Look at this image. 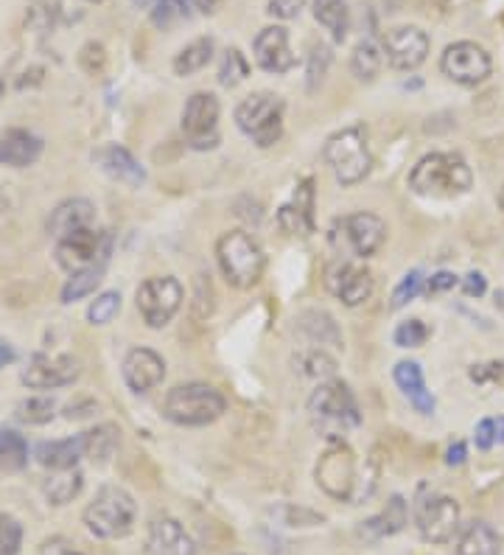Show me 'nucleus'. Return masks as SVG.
Wrapping results in <instances>:
<instances>
[{
  "label": "nucleus",
  "mask_w": 504,
  "mask_h": 555,
  "mask_svg": "<svg viewBox=\"0 0 504 555\" xmlns=\"http://www.w3.org/2000/svg\"><path fill=\"white\" fill-rule=\"evenodd\" d=\"M474 185V175L457 152H431L421 157L410 175V189L421 197H460Z\"/></svg>",
  "instance_id": "nucleus-1"
},
{
  "label": "nucleus",
  "mask_w": 504,
  "mask_h": 555,
  "mask_svg": "<svg viewBox=\"0 0 504 555\" xmlns=\"http://www.w3.org/2000/svg\"><path fill=\"white\" fill-rule=\"evenodd\" d=\"M309 418L331 440H339L362 424L359 401L345 382L331 379L316 387L309 399Z\"/></svg>",
  "instance_id": "nucleus-2"
},
{
  "label": "nucleus",
  "mask_w": 504,
  "mask_h": 555,
  "mask_svg": "<svg viewBox=\"0 0 504 555\" xmlns=\"http://www.w3.org/2000/svg\"><path fill=\"white\" fill-rule=\"evenodd\" d=\"M224 410H228L224 396L202 382L177 385L163 401V415L177 427H208L216 418H222Z\"/></svg>",
  "instance_id": "nucleus-3"
},
{
  "label": "nucleus",
  "mask_w": 504,
  "mask_h": 555,
  "mask_svg": "<svg viewBox=\"0 0 504 555\" xmlns=\"http://www.w3.org/2000/svg\"><path fill=\"white\" fill-rule=\"evenodd\" d=\"M85 528L95 535V539H124L132 533L134 519H138V505H134L132 494L121 486H104L99 488V494L93 496L88 508H85Z\"/></svg>",
  "instance_id": "nucleus-4"
},
{
  "label": "nucleus",
  "mask_w": 504,
  "mask_h": 555,
  "mask_svg": "<svg viewBox=\"0 0 504 555\" xmlns=\"http://www.w3.org/2000/svg\"><path fill=\"white\" fill-rule=\"evenodd\" d=\"M216 261L222 267V275L235 289H249L261 281L267 270V256L261 244L244 231H230L216 242Z\"/></svg>",
  "instance_id": "nucleus-5"
},
{
  "label": "nucleus",
  "mask_w": 504,
  "mask_h": 555,
  "mask_svg": "<svg viewBox=\"0 0 504 555\" xmlns=\"http://www.w3.org/2000/svg\"><path fill=\"white\" fill-rule=\"evenodd\" d=\"M325 163L339 185H359L373 169L364 127H345L325 141Z\"/></svg>",
  "instance_id": "nucleus-6"
},
{
  "label": "nucleus",
  "mask_w": 504,
  "mask_h": 555,
  "mask_svg": "<svg viewBox=\"0 0 504 555\" xmlns=\"http://www.w3.org/2000/svg\"><path fill=\"white\" fill-rule=\"evenodd\" d=\"M316 482L325 494L343 502H359L364 496V488L359 482V461L357 454L345 447L343 440H331L328 449L316 463Z\"/></svg>",
  "instance_id": "nucleus-7"
},
{
  "label": "nucleus",
  "mask_w": 504,
  "mask_h": 555,
  "mask_svg": "<svg viewBox=\"0 0 504 555\" xmlns=\"http://www.w3.org/2000/svg\"><path fill=\"white\" fill-rule=\"evenodd\" d=\"M235 124L244 135L253 138L261 150L281 141L283 135V99L275 93H253L235 107Z\"/></svg>",
  "instance_id": "nucleus-8"
},
{
  "label": "nucleus",
  "mask_w": 504,
  "mask_h": 555,
  "mask_svg": "<svg viewBox=\"0 0 504 555\" xmlns=\"http://www.w3.org/2000/svg\"><path fill=\"white\" fill-rule=\"evenodd\" d=\"M113 253V233L81 228L56 238V264L67 272L88 270L93 264H107Z\"/></svg>",
  "instance_id": "nucleus-9"
},
{
  "label": "nucleus",
  "mask_w": 504,
  "mask_h": 555,
  "mask_svg": "<svg viewBox=\"0 0 504 555\" xmlns=\"http://www.w3.org/2000/svg\"><path fill=\"white\" fill-rule=\"evenodd\" d=\"M219 116L222 104L214 93H194L182 107V132L189 138L191 150H216L219 146Z\"/></svg>",
  "instance_id": "nucleus-10"
},
{
  "label": "nucleus",
  "mask_w": 504,
  "mask_h": 555,
  "mask_svg": "<svg viewBox=\"0 0 504 555\" xmlns=\"http://www.w3.org/2000/svg\"><path fill=\"white\" fill-rule=\"evenodd\" d=\"M182 306V286L177 278L157 275L138 286V312L148 328H163Z\"/></svg>",
  "instance_id": "nucleus-11"
},
{
  "label": "nucleus",
  "mask_w": 504,
  "mask_h": 555,
  "mask_svg": "<svg viewBox=\"0 0 504 555\" xmlns=\"http://www.w3.org/2000/svg\"><path fill=\"white\" fill-rule=\"evenodd\" d=\"M440 70H443L445 79H451L454 85H463V88H477L482 85L493 70L491 54L484 51L482 46L470 40L451 42L449 48L440 56Z\"/></svg>",
  "instance_id": "nucleus-12"
},
{
  "label": "nucleus",
  "mask_w": 504,
  "mask_h": 555,
  "mask_svg": "<svg viewBox=\"0 0 504 555\" xmlns=\"http://www.w3.org/2000/svg\"><path fill=\"white\" fill-rule=\"evenodd\" d=\"M417 533L429 544H449L460 533V505L445 494H431L417 505Z\"/></svg>",
  "instance_id": "nucleus-13"
},
{
  "label": "nucleus",
  "mask_w": 504,
  "mask_h": 555,
  "mask_svg": "<svg viewBox=\"0 0 504 555\" xmlns=\"http://www.w3.org/2000/svg\"><path fill=\"white\" fill-rule=\"evenodd\" d=\"M384 62L392 70H415L421 68L429 56V35L417 26H396L390 28L382 40Z\"/></svg>",
  "instance_id": "nucleus-14"
},
{
  "label": "nucleus",
  "mask_w": 504,
  "mask_h": 555,
  "mask_svg": "<svg viewBox=\"0 0 504 555\" xmlns=\"http://www.w3.org/2000/svg\"><path fill=\"white\" fill-rule=\"evenodd\" d=\"M79 359L76 357H46V353H37V357L28 362V367L23 371V385H28L31 390H60V387L74 385L79 379Z\"/></svg>",
  "instance_id": "nucleus-15"
},
{
  "label": "nucleus",
  "mask_w": 504,
  "mask_h": 555,
  "mask_svg": "<svg viewBox=\"0 0 504 555\" xmlns=\"http://www.w3.org/2000/svg\"><path fill=\"white\" fill-rule=\"evenodd\" d=\"M325 286L334 298L345 306H362L373 295V275L367 267L353 264V261H336L325 272Z\"/></svg>",
  "instance_id": "nucleus-16"
},
{
  "label": "nucleus",
  "mask_w": 504,
  "mask_h": 555,
  "mask_svg": "<svg viewBox=\"0 0 504 555\" xmlns=\"http://www.w3.org/2000/svg\"><path fill=\"white\" fill-rule=\"evenodd\" d=\"M253 54H256L258 68L267 74H289L297 65V56L292 54L289 31L283 26H267L258 31L256 42H253Z\"/></svg>",
  "instance_id": "nucleus-17"
},
{
  "label": "nucleus",
  "mask_w": 504,
  "mask_h": 555,
  "mask_svg": "<svg viewBox=\"0 0 504 555\" xmlns=\"http://www.w3.org/2000/svg\"><path fill=\"white\" fill-rule=\"evenodd\" d=\"M343 231L345 242L353 250V256L359 258L376 256L384 247V242H387V224H384V219L376 217V214H367V210L345 217Z\"/></svg>",
  "instance_id": "nucleus-18"
},
{
  "label": "nucleus",
  "mask_w": 504,
  "mask_h": 555,
  "mask_svg": "<svg viewBox=\"0 0 504 555\" xmlns=\"http://www.w3.org/2000/svg\"><path fill=\"white\" fill-rule=\"evenodd\" d=\"M124 382L132 393H148V390H155L157 385L166 376V362L157 351L152 348H132V351L124 357Z\"/></svg>",
  "instance_id": "nucleus-19"
},
{
  "label": "nucleus",
  "mask_w": 504,
  "mask_h": 555,
  "mask_svg": "<svg viewBox=\"0 0 504 555\" xmlns=\"http://www.w3.org/2000/svg\"><path fill=\"white\" fill-rule=\"evenodd\" d=\"M148 555H196V544L175 516H155L146 530Z\"/></svg>",
  "instance_id": "nucleus-20"
},
{
  "label": "nucleus",
  "mask_w": 504,
  "mask_h": 555,
  "mask_svg": "<svg viewBox=\"0 0 504 555\" xmlns=\"http://www.w3.org/2000/svg\"><path fill=\"white\" fill-rule=\"evenodd\" d=\"M93 160L99 163V169L104 175H109L113 180L124 185H132V189H141L146 183V169H143L138 157L127 150V146H118V143H107L101 150L93 152Z\"/></svg>",
  "instance_id": "nucleus-21"
},
{
  "label": "nucleus",
  "mask_w": 504,
  "mask_h": 555,
  "mask_svg": "<svg viewBox=\"0 0 504 555\" xmlns=\"http://www.w3.org/2000/svg\"><path fill=\"white\" fill-rule=\"evenodd\" d=\"M42 138H37L28 129H7L0 135V166H12V169H26L34 166L42 155Z\"/></svg>",
  "instance_id": "nucleus-22"
},
{
  "label": "nucleus",
  "mask_w": 504,
  "mask_h": 555,
  "mask_svg": "<svg viewBox=\"0 0 504 555\" xmlns=\"http://www.w3.org/2000/svg\"><path fill=\"white\" fill-rule=\"evenodd\" d=\"M34 457H37L40 466L51 468V472H65V468L79 466L81 457H88V443H85V435L62 440H42L34 449Z\"/></svg>",
  "instance_id": "nucleus-23"
},
{
  "label": "nucleus",
  "mask_w": 504,
  "mask_h": 555,
  "mask_svg": "<svg viewBox=\"0 0 504 555\" xmlns=\"http://www.w3.org/2000/svg\"><path fill=\"white\" fill-rule=\"evenodd\" d=\"M392 379H396V385L401 387V393L410 399V404L415 406L417 413L435 415V396L426 390L424 367L412 362V359H403V362L396 365V371H392Z\"/></svg>",
  "instance_id": "nucleus-24"
},
{
  "label": "nucleus",
  "mask_w": 504,
  "mask_h": 555,
  "mask_svg": "<svg viewBox=\"0 0 504 555\" xmlns=\"http://www.w3.org/2000/svg\"><path fill=\"white\" fill-rule=\"evenodd\" d=\"M454 553L457 555H502V535L496 533L493 525L482 519L468 521L465 528H460L457 542H454Z\"/></svg>",
  "instance_id": "nucleus-25"
},
{
  "label": "nucleus",
  "mask_w": 504,
  "mask_h": 555,
  "mask_svg": "<svg viewBox=\"0 0 504 555\" xmlns=\"http://www.w3.org/2000/svg\"><path fill=\"white\" fill-rule=\"evenodd\" d=\"M95 224V208L90 199H65L56 205V210L48 219V231L51 236L62 238L67 233L81 231V228H93Z\"/></svg>",
  "instance_id": "nucleus-26"
},
{
  "label": "nucleus",
  "mask_w": 504,
  "mask_h": 555,
  "mask_svg": "<svg viewBox=\"0 0 504 555\" xmlns=\"http://www.w3.org/2000/svg\"><path fill=\"white\" fill-rule=\"evenodd\" d=\"M406 521H410V511H406V502L401 496H392L387 502V508L382 511L373 519L362 521V528H359V535L367 539V542H382L387 535H396L406 528Z\"/></svg>",
  "instance_id": "nucleus-27"
},
{
  "label": "nucleus",
  "mask_w": 504,
  "mask_h": 555,
  "mask_svg": "<svg viewBox=\"0 0 504 555\" xmlns=\"http://www.w3.org/2000/svg\"><path fill=\"white\" fill-rule=\"evenodd\" d=\"M311 208H314V191H311V180H306L302 189L297 191L295 203L283 205L281 214H277V222H281L283 231L292 233V236H309L311 228H314Z\"/></svg>",
  "instance_id": "nucleus-28"
},
{
  "label": "nucleus",
  "mask_w": 504,
  "mask_h": 555,
  "mask_svg": "<svg viewBox=\"0 0 504 555\" xmlns=\"http://www.w3.org/2000/svg\"><path fill=\"white\" fill-rule=\"evenodd\" d=\"M314 21L325 28L334 42L348 40L350 31V9L348 0H314L311 3Z\"/></svg>",
  "instance_id": "nucleus-29"
},
{
  "label": "nucleus",
  "mask_w": 504,
  "mask_h": 555,
  "mask_svg": "<svg viewBox=\"0 0 504 555\" xmlns=\"http://www.w3.org/2000/svg\"><path fill=\"white\" fill-rule=\"evenodd\" d=\"M216 42L214 37H196L194 42L182 48L180 54L175 56V74L177 76H194L202 68H208L210 60H214Z\"/></svg>",
  "instance_id": "nucleus-30"
},
{
  "label": "nucleus",
  "mask_w": 504,
  "mask_h": 555,
  "mask_svg": "<svg viewBox=\"0 0 504 555\" xmlns=\"http://www.w3.org/2000/svg\"><path fill=\"white\" fill-rule=\"evenodd\" d=\"M202 0H157L152 9V23L160 31H171V28L189 23L196 12H199Z\"/></svg>",
  "instance_id": "nucleus-31"
},
{
  "label": "nucleus",
  "mask_w": 504,
  "mask_h": 555,
  "mask_svg": "<svg viewBox=\"0 0 504 555\" xmlns=\"http://www.w3.org/2000/svg\"><path fill=\"white\" fill-rule=\"evenodd\" d=\"M81 486H85V477H81L79 468H65V472H54L42 482V491H46L51 505H67L79 496Z\"/></svg>",
  "instance_id": "nucleus-32"
},
{
  "label": "nucleus",
  "mask_w": 504,
  "mask_h": 555,
  "mask_svg": "<svg viewBox=\"0 0 504 555\" xmlns=\"http://www.w3.org/2000/svg\"><path fill=\"white\" fill-rule=\"evenodd\" d=\"M382 65H384V48L378 46L373 37H367V40H362L357 48H353L350 70H353L357 79L373 81L378 76V70H382Z\"/></svg>",
  "instance_id": "nucleus-33"
},
{
  "label": "nucleus",
  "mask_w": 504,
  "mask_h": 555,
  "mask_svg": "<svg viewBox=\"0 0 504 555\" xmlns=\"http://www.w3.org/2000/svg\"><path fill=\"white\" fill-rule=\"evenodd\" d=\"M104 270H107V264H93L88 270L70 272V278L62 286V304H76V300L93 295L101 281H104Z\"/></svg>",
  "instance_id": "nucleus-34"
},
{
  "label": "nucleus",
  "mask_w": 504,
  "mask_h": 555,
  "mask_svg": "<svg viewBox=\"0 0 504 555\" xmlns=\"http://www.w3.org/2000/svg\"><path fill=\"white\" fill-rule=\"evenodd\" d=\"M28 466V443L14 429H0V468L23 472Z\"/></svg>",
  "instance_id": "nucleus-35"
},
{
  "label": "nucleus",
  "mask_w": 504,
  "mask_h": 555,
  "mask_svg": "<svg viewBox=\"0 0 504 555\" xmlns=\"http://www.w3.org/2000/svg\"><path fill=\"white\" fill-rule=\"evenodd\" d=\"M85 443H88V457L90 461H109V454L118 447V429L113 424H104V427H95L90 433H85Z\"/></svg>",
  "instance_id": "nucleus-36"
},
{
  "label": "nucleus",
  "mask_w": 504,
  "mask_h": 555,
  "mask_svg": "<svg viewBox=\"0 0 504 555\" xmlns=\"http://www.w3.org/2000/svg\"><path fill=\"white\" fill-rule=\"evenodd\" d=\"M56 413V401L48 399V396H34V399H26L17 404L14 410V418L21 421V424H48V421L54 418Z\"/></svg>",
  "instance_id": "nucleus-37"
},
{
  "label": "nucleus",
  "mask_w": 504,
  "mask_h": 555,
  "mask_svg": "<svg viewBox=\"0 0 504 555\" xmlns=\"http://www.w3.org/2000/svg\"><path fill=\"white\" fill-rule=\"evenodd\" d=\"M249 74V62L244 60V54L238 48H228L222 56V65H219V85L222 88H235L242 85Z\"/></svg>",
  "instance_id": "nucleus-38"
},
{
  "label": "nucleus",
  "mask_w": 504,
  "mask_h": 555,
  "mask_svg": "<svg viewBox=\"0 0 504 555\" xmlns=\"http://www.w3.org/2000/svg\"><path fill=\"white\" fill-rule=\"evenodd\" d=\"M424 284H426V275L421 270H412L406 272V275L401 278V284L392 289V298H390V309H403L406 304H412V300L424 292Z\"/></svg>",
  "instance_id": "nucleus-39"
},
{
  "label": "nucleus",
  "mask_w": 504,
  "mask_h": 555,
  "mask_svg": "<svg viewBox=\"0 0 504 555\" xmlns=\"http://www.w3.org/2000/svg\"><path fill=\"white\" fill-rule=\"evenodd\" d=\"M118 312H121V295L118 292H101L99 298L90 304L88 320L93 325H107Z\"/></svg>",
  "instance_id": "nucleus-40"
},
{
  "label": "nucleus",
  "mask_w": 504,
  "mask_h": 555,
  "mask_svg": "<svg viewBox=\"0 0 504 555\" xmlns=\"http://www.w3.org/2000/svg\"><path fill=\"white\" fill-rule=\"evenodd\" d=\"M392 339H396L398 348H421L429 339V325L417 318L403 320L396 328V334H392Z\"/></svg>",
  "instance_id": "nucleus-41"
},
{
  "label": "nucleus",
  "mask_w": 504,
  "mask_h": 555,
  "mask_svg": "<svg viewBox=\"0 0 504 555\" xmlns=\"http://www.w3.org/2000/svg\"><path fill=\"white\" fill-rule=\"evenodd\" d=\"M23 525L14 516L0 514V555H21Z\"/></svg>",
  "instance_id": "nucleus-42"
},
{
  "label": "nucleus",
  "mask_w": 504,
  "mask_h": 555,
  "mask_svg": "<svg viewBox=\"0 0 504 555\" xmlns=\"http://www.w3.org/2000/svg\"><path fill=\"white\" fill-rule=\"evenodd\" d=\"M300 328L309 334L311 339H320V343H339V332H336L334 318H331V314H325L323 325H316V309H314V312L302 314Z\"/></svg>",
  "instance_id": "nucleus-43"
},
{
  "label": "nucleus",
  "mask_w": 504,
  "mask_h": 555,
  "mask_svg": "<svg viewBox=\"0 0 504 555\" xmlns=\"http://www.w3.org/2000/svg\"><path fill=\"white\" fill-rule=\"evenodd\" d=\"M331 65L328 46H314L309 54V90H316V85H323L325 74Z\"/></svg>",
  "instance_id": "nucleus-44"
},
{
  "label": "nucleus",
  "mask_w": 504,
  "mask_h": 555,
  "mask_svg": "<svg viewBox=\"0 0 504 555\" xmlns=\"http://www.w3.org/2000/svg\"><path fill=\"white\" fill-rule=\"evenodd\" d=\"M306 9V0H267V14L275 21H295Z\"/></svg>",
  "instance_id": "nucleus-45"
},
{
  "label": "nucleus",
  "mask_w": 504,
  "mask_h": 555,
  "mask_svg": "<svg viewBox=\"0 0 504 555\" xmlns=\"http://www.w3.org/2000/svg\"><path fill=\"white\" fill-rule=\"evenodd\" d=\"M460 284V278L454 275V272H449V270H440V272H435V275L431 278H426V284H424V292L426 295H440V292H449V289H454V286Z\"/></svg>",
  "instance_id": "nucleus-46"
},
{
  "label": "nucleus",
  "mask_w": 504,
  "mask_h": 555,
  "mask_svg": "<svg viewBox=\"0 0 504 555\" xmlns=\"http://www.w3.org/2000/svg\"><path fill=\"white\" fill-rule=\"evenodd\" d=\"M302 365H309L306 367L309 376H331V373L336 371V362L331 357H325L323 351H314L309 353V357H302Z\"/></svg>",
  "instance_id": "nucleus-47"
},
{
  "label": "nucleus",
  "mask_w": 504,
  "mask_h": 555,
  "mask_svg": "<svg viewBox=\"0 0 504 555\" xmlns=\"http://www.w3.org/2000/svg\"><path fill=\"white\" fill-rule=\"evenodd\" d=\"M474 443H477L479 452H488L496 443V418H482L474 429Z\"/></svg>",
  "instance_id": "nucleus-48"
},
{
  "label": "nucleus",
  "mask_w": 504,
  "mask_h": 555,
  "mask_svg": "<svg viewBox=\"0 0 504 555\" xmlns=\"http://www.w3.org/2000/svg\"><path fill=\"white\" fill-rule=\"evenodd\" d=\"M40 555H85V553H81L74 542H67V539H62V535H54V539L42 542Z\"/></svg>",
  "instance_id": "nucleus-49"
},
{
  "label": "nucleus",
  "mask_w": 504,
  "mask_h": 555,
  "mask_svg": "<svg viewBox=\"0 0 504 555\" xmlns=\"http://www.w3.org/2000/svg\"><path fill=\"white\" fill-rule=\"evenodd\" d=\"M460 286H463V292L468 298H482L484 292H488V281H484L482 272H468V275L460 281Z\"/></svg>",
  "instance_id": "nucleus-50"
},
{
  "label": "nucleus",
  "mask_w": 504,
  "mask_h": 555,
  "mask_svg": "<svg viewBox=\"0 0 504 555\" xmlns=\"http://www.w3.org/2000/svg\"><path fill=\"white\" fill-rule=\"evenodd\" d=\"M465 461H468V447H465L463 440L451 443L449 452H445V463H449V466H463Z\"/></svg>",
  "instance_id": "nucleus-51"
},
{
  "label": "nucleus",
  "mask_w": 504,
  "mask_h": 555,
  "mask_svg": "<svg viewBox=\"0 0 504 555\" xmlns=\"http://www.w3.org/2000/svg\"><path fill=\"white\" fill-rule=\"evenodd\" d=\"M9 362H14L12 346H7V343H0V367H7Z\"/></svg>",
  "instance_id": "nucleus-52"
},
{
  "label": "nucleus",
  "mask_w": 504,
  "mask_h": 555,
  "mask_svg": "<svg viewBox=\"0 0 504 555\" xmlns=\"http://www.w3.org/2000/svg\"><path fill=\"white\" fill-rule=\"evenodd\" d=\"M496 443H504V415L496 418Z\"/></svg>",
  "instance_id": "nucleus-53"
},
{
  "label": "nucleus",
  "mask_w": 504,
  "mask_h": 555,
  "mask_svg": "<svg viewBox=\"0 0 504 555\" xmlns=\"http://www.w3.org/2000/svg\"><path fill=\"white\" fill-rule=\"evenodd\" d=\"M132 3H134V7H138V9H148V12H152V9H155L157 0H132Z\"/></svg>",
  "instance_id": "nucleus-54"
},
{
  "label": "nucleus",
  "mask_w": 504,
  "mask_h": 555,
  "mask_svg": "<svg viewBox=\"0 0 504 555\" xmlns=\"http://www.w3.org/2000/svg\"><path fill=\"white\" fill-rule=\"evenodd\" d=\"M499 205H502V210H504V185H502V191H499Z\"/></svg>",
  "instance_id": "nucleus-55"
},
{
  "label": "nucleus",
  "mask_w": 504,
  "mask_h": 555,
  "mask_svg": "<svg viewBox=\"0 0 504 555\" xmlns=\"http://www.w3.org/2000/svg\"><path fill=\"white\" fill-rule=\"evenodd\" d=\"M0 99H3V81H0Z\"/></svg>",
  "instance_id": "nucleus-56"
},
{
  "label": "nucleus",
  "mask_w": 504,
  "mask_h": 555,
  "mask_svg": "<svg viewBox=\"0 0 504 555\" xmlns=\"http://www.w3.org/2000/svg\"><path fill=\"white\" fill-rule=\"evenodd\" d=\"M88 3H101V0H88Z\"/></svg>",
  "instance_id": "nucleus-57"
}]
</instances>
